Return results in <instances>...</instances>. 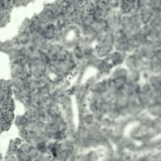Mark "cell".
<instances>
[{"instance_id":"cell-2","label":"cell","mask_w":161,"mask_h":161,"mask_svg":"<svg viewBox=\"0 0 161 161\" xmlns=\"http://www.w3.org/2000/svg\"><path fill=\"white\" fill-rule=\"evenodd\" d=\"M4 161H18L15 155L6 153L4 157Z\"/></svg>"},{"instance_id":"cell-1","label":"cell","mask_w":161,"mask_h":161,"mask_svg":"<svg viewBox=\"0 0 161 161\" xmlns=\"http://www.w3.org/2000/svg\"><path fill=\"white\" fill-rule=\"evenodd\" d=\"M18 148L19 146L17 145L14 140L11 139L8 144L7 153L15 155Z\"/></svg>"},{"instance_id":"cell-4","label":"cell","mask_w":161,"mask_h":161,"mask_svg":"<svg viewBox=\"0 0 161 161\" xmlns=\"http://www.w3.org/2000/svg\"><path fill=\"white\" fill-rule=\"evenodd\" d=\"M3 158V157L2 154L1 153V152H0V161H2V160Z\"/></svg>"},{"instance_id":"cell-3","label":"cell","mask_w":161,"mask_h":161,"mask_svg":"<svg viewBox=\"0 0 161 161\" xmlns=\"http://www.w3.org/2000/svg\"><path fill=\"white\" fill-rule=\"evenodd\" d=\"M14 140L17 145L19 147L23 143V140L20 138H16Z\"/></svg>"}]
</instances>
